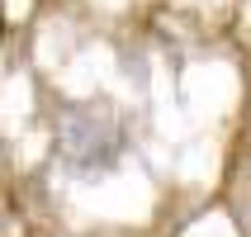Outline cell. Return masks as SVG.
Returning a JSON list of instances; mask_svg holds the SVG:
<instances>
[{"instance_id": "obj_1", "label": "cell", "mask_w": 251, "mask_h": 237, "mask_svg": "<svg viewBox=\"0 0 251 237\" xmlns=\"http://www.w3.org/2000/svg\"><path fill=\"white\" fill-rule=\"evenodd\" d=\"M62 147H67V166L71 171L95 176V171L114 166L124 138H119V124L114 119H85V114H76L67 124V133H62Z\"/></svg>"}]
</instances>
